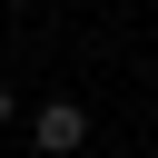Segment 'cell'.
Segmentation results:
<instances>
[{
	"mask_svg": "<svg viewBox=\"0 0 158 158\" xmlns=\"http://www.w3.org/2000/svg\"><path fill=\"white\" fill-rule=\"evenodd\" d=\"M30 138H40L49 158H69V148H89V109H79V99H49V109L30 118Z\"/></svg>",
	"mask_w": 158,
	"mask_h": 158,
	"instance_id": "1",
	"label": "cell"
},
{
	"mask_svg": "<svg viewBox=\"0 0 158 158\" xmlns=\"http://www.w3.org/2000/svg\"><path fill=\"white\" fill-rule=\"evenodd\" d=\"M0 128H10V89H0Z\"/></svg>",
	"mask_w": 158,
	"mask_h": 158,
	"instance_id": "2",
	"label": "cell"
}]
</instances>
